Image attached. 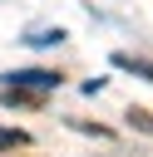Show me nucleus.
<instances>
[{
	"label": "nucleus",
	"mask_w": 153,
	"mask_h": 157,
	"mask_svg": "<svg viewBox=\"0 0 153 157\" xmlns=\"http://www.w3.org/2000/svg\"><path fill=\"white\" fill-rule=\"evenodd\" d=\"M15 88H35V93H44V88H59V74H49V69H15V74H5Z\"/></svg>",
	"instance_id": "nucleus-1"
},
{
	"label": "nucleus",
	"mask_w": 153,
	"mask_h": 157,
	"mask_svg": "<svg viewBox=\"0 0 153 157\" xmlns=\"http://www.w3.org/2000/svg\"><path fill=\"white\" fill-rule=\"evenodd\" d=\"M0 103H10V108H35L39 93H35V88H15V83H5V88H0Z\"/></svg>",
	"instance_id": "nucleus-2"
},
{
	"label": "nucleus",
	"mask_w": 153,
	"mask_h": 157,
	"mask_svg": "<svg viewBox=\"0 0 153 157\" xmlns=\"http://www.w3.org/2000/svg\"><path fill=\"white\" fill-rule=\"evenodd\" d=\"M15 147H30V132H20V128H0V152H15Z\"/></svg>",
	"instance_id": "nucleus-3"
},
{
	"label": "nucleus",
	"mask_w": 153,
	"mask_h": 157,
	"mask_svg": "<svg viewBox=\"0 0 153 157\" xmlns=\"http://www.w3.org/2000/svg\"><path fill=\"white\" fill-rule=\"evenodd\" d=\"M59 39H64V29H30V44H39V49L44 44H59Z\"/></svg>",
	"instance_id": "nucleus-4"
},
{
	"label": "nucleus",
	"mask_w": 153,
	"mask_h": 157,
	"mask_svg": "<svg viewBox=\"0 0 153 157\" xmlns=\"http://www.w3.org/2000/svg\"><path fill=\"white\" fill-rule=\"evenodd\" d=\"M128 118H133V128H148V132H153V113H143V108H133Z\"/></svg>",
	"instance_id": "nucleus-5"
}]
</instances>
